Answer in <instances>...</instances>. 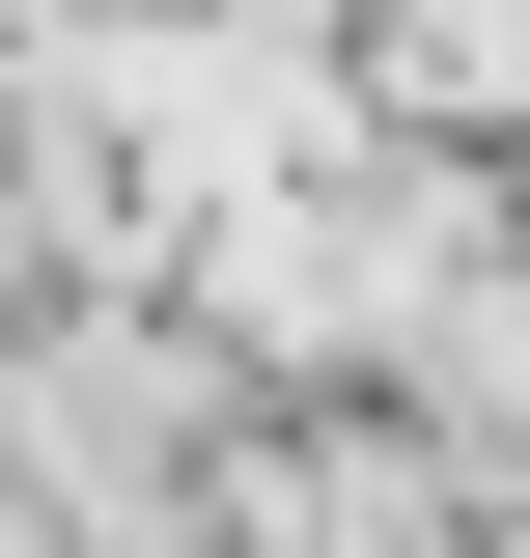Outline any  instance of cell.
I'll use <instances>...</instances> for the list:
<instances>
[{
  "label": "cell",
  "instance_id": "obj_1",
  "mask_svg": "<svg viewBox=\"0 0 530 558\" xmlns=\"http://www.w3.org/2000/svg\"><path fill=\"white\" fill-rule=\"evenodd\" d=\"M447 307H474L447 168H279L252 223H196V336L224 363H419Z\"/></svg>",
  "mask_w": 530,
  "mask_h": 558
},
{
  "label": "cell",
  "instance_id": "obj_2",
  "mask_svg": "<svg viewBox=\"0 0 530 558\" xmlns=\"http://www.w3.org/2000/svg\"><path fill=\"white\" fill-rule=\"evenodd\" d=\"M392 112H530V0H392Z\"/></svg>",
  "mask_w": 530,
  "mask_h": 558
}]
</instances>
